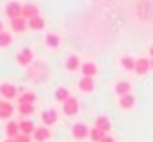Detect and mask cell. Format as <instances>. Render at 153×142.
<instances>
[{
  "label": "cell",
  "instance_id": "obj_1",
  "mask_svg": "<svg viewBox=\"0 0 153 142\" xmlns=\"http://www.w3.org/2000/svg\"><path fill=\"white\" fill-rule=\"evenodd\" d=\"M16 62H18L22 68H29V66L34 62V52H32V48H29V46L20 48V50L16 52Z\"/></svg>",
  "mask_w": 153,
  "mask_h": 142
},
{
  "label": "cell",
  "instance_id": "obj_2",
  "mask_svg": "<svg viewBox=\"0 0 153 142\" xmlns=\"http://www.w3.org/2000/svg\"><path fill=\"white\" fill-rule=\"evenodd\" d=\"M22 7H23V4H22L20 0H9V2L4 5V14H5L9 20L18 18V16H22Z\"/></svg>",
  "mask_w": 153,
  "mask_h": 142
},
{
  "label": "cell",
  "instance_id": "obj_3",
  "mask_svg": "<svg viewBox=\"0 0 153 142\" xmlns=\"http://www.w3.org/2000/svg\"><path fill=\"white\" fill-rule=\"evenodd\" d=\"M62 112H64V115H68V117H73L78 114V100H76L75 96H70L64 103H62Z\"/></svg>",
  "mask_w": 153,
  "mask_h": 142
},
{
  "label": "cell",
  "instance_id": "obj_4",
  "mask_svg": "<svg viewBox=\"0 0 153 142\" xmlns=\"http://www.w3.org/2000/svg\"><path fill=\"white\" fill-rule=\"evenodd\" d=\"M0 94L4 96V100L11 101V100H14V98L18 96V89H16V85H13V84H9V82H4V84L0 85Z\"/></svg>",
  "mask_w": 153,
  "mask_h": 142
},
{
  "label": "cell",
  "instance_id": "obj_5",
  "mask_svg": "<svg viewBox=\"0 0 153 142\" xmlns=\"http://www.w3.org/2000/svg\"><path fill=\"white\" fill-rule=\"evenodd\" d=\"M43 41H45V46L50 48V50H57V48L61 46V43H62L61 36L55 34V32H46L45 37H43Z\"/></svg>",
  "mask_w": 153,
  "mask_h": 142
},
{
  "label": "cell",
  "instance_id": "obj_6",
  "mask_svg": "<svg viewBox=\"0 0 153 142\" xmlns=\"http://www.w3.org/2000/svg\"><path fill=\"white\" fill-rule=\"evenodd\" d=\"M71 135H73V139H76V141H84V139L89 137V128L84 123H75L73 128H71Z\"/></svg>",
  "mask_w": 153,
  "mask_h": 142
},
{
  "label": "cell",
  "instance_id": "obj_7",
  "mask_svg": "<svg viewBox=\"0 0 153 142\" xmlns=\"http://www.w3.org/2000/svg\"><path fill=\"white\" fill-rule=\"evenodd\" d=\"M41 119H43L45 126H53V124L59 121V114H57L55 108H46V110H43Z\"/></svg>",
  "mask_w": 153,
  "mask_h": 142
},
{
  "label": "cell",
  "instance_id": "obj_8",
  "mask_svg": "<svg viewBox=\"0 0 153 142\" xmlns=\"http://www.w3.org/2000/svg\"><path fill=\"white\" fill-rule=\"evenodd\" d=\"M22 16H23L25 20L36 18V16H39V7L36 4H32V2H25L23 7H22Z\"/></svg>",
  "mask_w": 153,
  "mask_h": 142
},
{
  "label": "cell",
  "instance_id": "obj_9",
  "mask_svg": "<svg viewBox=\"0 0 153 142\" xmlns=\"http://www.w3.org/2000/svg\"><path fill=\"white\" fill-rule=\"evenodd\" d=\"M11 23V30L13 32H16V34H22V32H25L27 29H29V25H27V20L23 18V16H18V18H13V20H9Z\"/></svg>",
  "mask_w": 153,
  "mask_h": 142
},
{
  "label": "cell",
  "instance_id": "obj_10",
  "mask_svg": "<svg viewBox=\"0 0 153 142\" xmlns=\"http://www.w3.org/2000/svg\"><path fill=\"white\" fill-rule=\"evenodd\" d=\"M80 66H82V62H80V57H78L76 53L68 55V57H66V61H64V68L70 71V73L78 71V70H80Z\"/></svg>",
  "mask_w": 153,
  "mask_h": 142
},
{
  "label": "cell",
  "instance_id": "obj_11",
  "mask_svg": "<svg viewBox=\"0 0 153 142\" xmlns=\"http://www.w3.org/2000/svg\"><path fill=\"white\" fill-rule=\"evenodd\" d=\"M152 70V61L150 59H146V57H139V59H135V73L137 75H146L148 71Z\"/></svg>",
  "mask_w": 153,
  "mask_h": 142
},
{
  "label": "cell",
  "instance_id": "obj_12",
  "mask_svg": "<svg viewBox=\"0 0 153 142\" xmlns=\"http://www.w3.org/2000/svg\"><path fill=\"white\" fill-rule=\"evenodd\" d=\"M117 105L121 110H132L135 106V96L130 92V94H125V96H119L117 100Z\"/></svg>",
  "mask_w": 153,
  "mask_h": 142
},
{
  "label": "cell",
  "instance_id": "obj_13",
  "mask_svg": "<svg viewBox=\"0 0 153 142\" xmlns=\"http://www.w3.org/2000/svg\"><path fill=\"white\" fill-rule=\"evenodd\" d=\"M78 91H82V92H85V94L93 92V91H94V78H91V76H82V78L78 80Z\"/></svg>",
  "mask_w": 153,
  "mask_h": 142
},
{
  "label": "cell",
  "instance_id": "obj_14",
  "mask_svg": "<svg viewBox=\"0 0 153 142\" xmlns=\"http://www.w3.org/2000/svg\"><path fill=\"white\" fill-rule=\"evenodd\" d=\"M94 126H96V128H100V130H102V132H105V133H109V132L112 130V123H111V119H109L105 114H102V115H98V117H96Z\"/></svg>",
  "mask_w": 153,
  "mask_h": 142
},
{
  "label": "cell",
  "instance_id": "obj_15",
  "mask_svg": "<svg viewBox=\"0 0 153 142\" xmlns=\"http://www.w3.org/2000/svg\"><path fill=\"white\" fill-rule=\"evenodd\" d=\"M34 141L36 142H46L50 137H52V132H50V128L48 126H39L34 130Z\"/></svg>",
  "mask_w": 153,
  "mask_h": 142
},
{
  "label": "cell",
  "instance_id": "obj_16",
  "mask_svg": "<svg viewBox=\"0 0 153 142\" xmlns=\"http://www.w3.org/2000/svg\"><path fill=\"white\" fill-rule=\"evenodd\" d=\"M27 25H29V29L30 30H45L46 29V20L39 14V16H36V18H30V20H27Z\"/></svg>",
  "mask_w": 153,
  "mask_h": 142
},
{
  "label": "cell",
  "instance_id": "obj_17",
  "mask_svg": "<svg viewBox=\"0 0 153 142\" xmlns=\"http://www.w3.org/2000/svg\"><path fill=\"white\" fill-rule=\"evenodd\" d=\"M132 91V85L128 80H117L114 84V92L117 96H125V94H130Z\"/></svg>",
  "mask_w": 153,
  "mask_h": 142
},
{
  "label": "cell",
  "instance_id": "obj_18",
  "mask_svg": "<svg viewBox=\"0 0 153 142\" xmlns=\"http://www.w3.org/2000/svg\"><path fill=\"white\" fill-rule=\"evenodd\" d=\"M20 135V124L16 121H9L5 124V137L7 139H16Z\"/></svg>",
  "mask_w": 153,
  "mask_h": 142
},
{
  "label": "cell",
  "instance_id": "obj_19",
  "mask_svg": "<svg viewBox=\"0 0 153 142\" xmlns=\"http://www.w3.org/2000/svg\"><path fill=\"white\" fill-rule=\"evenodd\" d=\"M80 73H82V76H91V78H94V75L98 73V66H96L94 62H84V64L80 66Z\"/></svg>",
  "mask_w": 153,
  "mask_h": 142
},
{
  "label": "cell",
  "instance_id": "obj_20",
  "mask_svg": "<svg viewBox=\"0 0 153 142\" xmlns=\"http://www.w3.org/2000/svg\"><path fill=\"white\" fill-rule=\"evenodd\" d=\"M13 112H14L13 103H9L7 100L0 103V119H9V117H13Z\"/></svg>",
  "mask_w": 153,
  "mask_h": 142
},
{
  "label": "cell",
  "instance_id": "obj_21",
  "mask_svg": "<svg viewBox=\"0 0 153 142\" xmlns=\"http://www.w3.org/2000/svg\"><path fill=\"white\" fill-rule=\"evenodd\" d=\"M18 124H20V133L32 135V133H34V130H36V126H34V123H32L30 119H22Z\"/></svg>",
  "mask_w": 153,
  "mask_h": 142
},
{
  "label": "cell",
  "instance_id": "obj_22",
  "mask_svg": "<svg viewBox=\"0 0 153 142\" xmlns=\"http://www.w3.org/2000/svg\"><path fill=\"white\" fill-rule=\"evenodd\" d=\"M119 64H121L123 70H126V71H134L135 70V59L130 57V55H123V57L119 59Z\"/></svg>",
  "mask_w": 153,
  "mask_h": 142
},
{
  "label": "cell",
  "instance_id": "obj_23",
  "mask_svg": "<svg viewBox=\"0 0 153 142\" xmlns=\"http://www.w3.org/2000/svg\"><path fill=\"white\" fill-rule=\"evenodd\" d=\"M70 96H71V92H70L68 87H57V89H55V100H57V101L64 103Z\"/></svg>",
  "mask_w": 153,
  "mask_h": 142
},
{
  "label": "cell",
  "instance_id": "obj_24",
  "mask_svg": "<svg viewBox=\"0 0 153 142\" xmlns=\"http://www.w3.org/2000/svg\"><path fill=\"white\" fill-rule=\"evenodd\" d=\"M105 135H107V133H105V132H102V130H100V128H96V126L89 130V139H91L93 142H102V139H103Z\"/></svg>",
  "mask_w": 153,
  "mask_h": 142
},
{
  "label": "cell",
  "instance_id": "obj_25",
  "mask_svg": "<svg viewBox=\"0 0 153 142\" xmlns=\"http://www.w3.org/2000/svg\"><path fill=\"white\" fill-rule=\"evenodd\" d=\"M18 112L23 115V117H29L34 114V105L32 103H20L18 105Z\"/></svg>",
  "mask_w": 153,
  "mask_h": 142
},
{
  "label": "cell",
  "instance_id": "obj_26",
  "mask_svg": "<svg viewBox=\"0 0 153 142\" xmlns=\"http://www.w3.org/2000/svg\"><path fill=\"white\" fill-rule=\"evenodd\" d=\"M11 44H13V34L2 30V32H0V48H7V46H11Z\"/></svg>",
  "mask_w": 153,
  "mask_h": 142
},
{
  "label": "cell",
  "instance_id": "obj_27",
  "mask_svg": "<svg viewBox=\"0 0 153 142\" xmlns=\"http://www.w3.org/2000/svg\"><path fill=\"white\" fill-rule=\"evenodd\" d=\"M34 101H36V94L30 92V91L23 92V94L18 98V105H20V103H32V105H34Z\"/></svg>",
  "mask_w": 153,
  "mask_h": 142
},
{
  "label": "cell",
  "instance_id": "obj_28",
  "mask_svg": "<svg viewBox=\"0 0 153 142\" xmlns=\"http://www.w3.org/2000/svg\"><path fill=\"white\" fill-rule=\"evenodd\" d=\"M14 141H16V142H32V137H30V135H27V133H20Z\"/></svg>",
  "mask_w": 153,
  "mask_h": 142
},
{
  "label": "cell",
  "instance_id": "obj_29",
  "mask_svg": "<svg viewBox=\"0 0 153 142\" xmlns=\"http://www.w3.org/2000/svg\"><path fill=\"white\" fill-rule=\"evenodd\" d=\"M102 142H116V141H114V137H112V135H109V133H107V135L102 139Z\"/></svg>",
  "mask_w": 153,
  "mask_h": 142
},
{
  "label": "cell",
  "instance_id": "obj_30",
  "mask_svg": "<svg viewBox=\"0 0 153 142\" xmlns=\"http://www.w3.org/2000/svg\"><path fill=\"white\" fill-rule=\"evenodd\" d=\"M4 142H16L14 139H4Z\"/></svg>",
  "mask_w": 153,
  "mask_h": 142
},
{
  "label": "cell",
  "instance_id": "obj_31",
  "mask_svg": "<svg viewBox=\"0 0 153 142\" xmlns=\"http://www.w3.org/2000/svg\"><path fill=\"white\" fill-rule=\"evenodd\" d=\"M150 57L153 59V44H152V48H150Z\"/></svg>",
  "mask_w": 153,
  "mask_h": 142
},
{
  "label": "cell",
  "instance_id": "obj_32",
  "mask_svg": "<svg viewBox=\"0 0 153 142\" xmlns=\"http://www.w3.org/2000/svg\"><path fill=\"white\" fill-rule=\"evenodd\" d=\"M4 30V23H2V20H0V32Z\"/></svg>",
  "mask_w": 153,
  "mask_h": 142
},
{
  "label": "cell",
  "instance_id": "obj_33",
  "mask_svg": "<svg viewBox=\"0 0 153 142\" xmlns=\"http://www.w3.org/2000/svg\"><path fill=\"white\" fill-rule=\"evenodd\" d=\"M152 70H153V59H152Z\"/></svg>",
  "mask_w": 153,
  "mask_h": 142
},
{
  "label": "cell",
  "instance_id": "obj_34",
  "mask_svg": "<svg viewBox=\"0 0 153 142\" xmlns=\"http://www.w3.org/2000/svg\"><path fill=\"white\" fill-rule=\"evenodd\" d=\"M0 103H2V101H0Z\"/></svg>",
  "mask_w": 153,
  "mask_h": 142
}]
</instances>
